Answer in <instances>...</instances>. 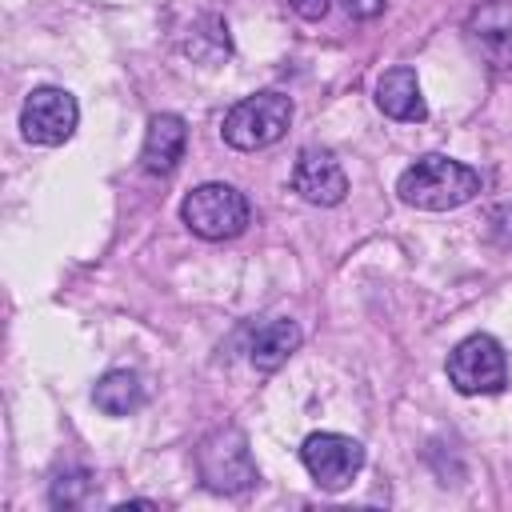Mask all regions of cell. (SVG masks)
Instances as JSON below:
<instances>
[{
	"label": "cell",
	"mask_w": 512,
	"mask_h": 512,
	"mask_svg": "<svg viewBox=\"0 0 512 512\" xmlns=\"http://www.w3.org/2000/svg\"><path fill=\"white\" fill-rule=\"evenodd\" d=\"M376 108L392 120H404V124H416L428 116V104L420 96V80L408 64H396L376 80Z\"/></svg>",
	"instance_id": "obj_11"
},
{
	"label": "cell",
	"mask_w": 512,
	"mask_h": 512,
	"mask_svg": "<svg viewBox=\"0 0 512 512\" xmlns=\"http://www.w3.org/2000/svg\"><path fill=\"white\" fill-rule=\"evenodd\" d=\"M92 404L104 412V416H132L140 404H144V384L136 372L128 368H112L96 380L92 388Z\"/></svg>",
	"instance_id": "obj_13"
},
{
	"label": "cell",
	"mask_w": 512,
	"mask_h": 512,
	"mask_svg": "<svg viewBox=\"0 0 512 512\" xmlns=\"http://www.w3.org/2000/svg\"><path fill=\"white\" fill-rule=\"evenodd\" d=\"M196 468H200V480L212 488V492H224V496H236V492H248L260 472H256V460L248 452V436L236 428V424H224L216 432H208L196 448Z\"/></svg>",
	"instance_id": "obj_3"
},
{
	"label": "cell",
	"mask_w": 512,
	"mask_h": 512,
	"mask_svg": "<svg viewBox=\"0 0 512 512\" xmlns=\"http://www.w3.org/2000/svg\"><path fill=\"white\" fill-rule=\"evenodd\" d=\"M88 488H92V484H88L84 472H76V476H60V480L52 484V504H56V508H60V504H64V508H76V504L88 500Z\"/></svg>",
	"instance_id": "obj_14"
},
{
	"label": "cell",
	"mask_w": 512,
	"mask_h": 512,
	"mask_svg": "<svg viewBox=\"0 0 512 512\" xmlns=\"http://www.w3.org/2000/svg\"><path fill=\"white\" fill-rule=\"evenodd\" d=\"M184 144H188V124L176 112H156L148 120V132H144V144H140V168L152 172V176L176 172V164L184 156Z\"/></svg>",
	"instance_id": "obj_10"
},
{
	"label": "cell",
	"mask_w": 512,
	"mask_h": 512,
	"mask_svg": "<svg viewBox=\"0 0 512 512\" xmlns=\"http://www.w3.org/2000/svg\"><path fill=\"white\" fill-rule=\"evenodd\" d=\"M468 36L492 68H512V4L488 0L468 16Z\"/></svg>",
	"instance_id": "obj_9"
},
{
	"label": "cell",
	"mask_w": 512,
	"mask_h": 512,
	"mask_svg": "<svg viewBox=\"0 0 512 512\" xmlns=\"http://www.w3.org/2000/svg\"><path fill=\"white\" fill-rule=\"evenodd\" d=\"M180 220L200 240H232L248 228V196L232 184L208 180V184H200L184 196Z\"/></svg>",
	"instance_id": "obj_4"
},
{
	"label": "cell",
	"mask_w": 512,
	"mask_h": 512,
	"mask_svg": "<svg viewBox=\"0 0 512 512\" xmlns=\"http://www.w3.org/2000/svg\"><path fill=\"white\" fill-rule=\"evenodd\" d=\"M476 192H480V172L452 156H440V152L420 156L396 180V196L420 212H452V208L468 204Z\"/></svg>",
	"instance_id": "obj_1"
},
{
	"label": "cell",
	"mask_w": 512,
	"mask_h": 512,
	"mask_svg": "<svg viewBox=\"0 0 512 512\" xmlns=\"http://www.w3.org/2000/svg\"><path fill=\"white\" fill-rule=\"evenodd\" d=\"M292 192L316 208H336L348 196V176L328 148H300L292 164Z\"/></svg>",
	"instance_id": "obj_8"
},
{
	"label": "cell",
	"mask_w": 512,
	"mask_h": 512,
	"mask_svg": "<svg viewBox=\"0 0 512 512\" xmlns=\"http://www.w3.org/2000/svg\"><path fill=\"white\" fill-rule=\"evenodd\" d=\"M288 124H292V100L284 92H256V96L236 100L224 112L220 136L236 152H260L276 144L288 132Z\"/></svg>",
	"instance_id": "obj_2"
},
{
	"label": "cell",
	"mask_w": 512,
	"mask_h": 512,
	"mask_svg": "<svg viewBox=\"0 0 512 512\" xmlns=\"http://www.w3.org/2000/svg\"><path fill=\"white\" fill-rule=\"evenodd\" d=\"M344 12L352 20H372V16L384 12V0H344Z\"/></svg>",
	"instance_id": "obj_15"
},
{
	"label": "cell",
	"mask_w": 512,
	"mask_h": 512,
	"mask_svg": "<svg viewBox=\"0 0 512 512\" xmlns=\"http://www.w3.org/2000/svg\"><path fill=\"white\" fill-rule=\"evenodd\" d=\"M492 228H496V240L500 244H512V208L492 212Z\"/></svg>",
	"instance_id": "obj_17"
},
{
	"label": "cell",
	"mask_w": 512,
	"mask_h": 512,
	"mask_svg": "<svg viewBox=\"0 0 512 512\" xmlns=\"http://www.w3.org/2000/svg\"><path fill=\"white\" fill-rule=\"evenodd\" d=\"M300 460H304L308 476L316 480V488L340 492L364 468V444L352 440V436H344V432H312L300 444Z\"/></svg>",
	"instance_id": "obj_7"
},
{
	"label": "cell",
	"mask_w": 512,
	"mask_h": 512,
	"mask_svg": "<svg viewBox=\"0 0 512 512\" xmlns=\"http://www.w3.org/2000/svg\"><path fill=\"white\" fill-rule=\"evenodd\" d=\"M300 340H304V332H300L296 320L272 316V320H264V324L252 332V340H248V360H252V368H260V372H276V368L300 348Z\"/></svg>",
	"instance_id": "obj_12"
},
{
	"label": "cell",
	"mask_w": 512,
	"mask_h": 512,
	"mask_svg": "<svg viewBox=\"0 0 512 512\" xmlns=\"http://www.w3.org/2000/svg\"><path fill=\"white\" fill-rule=\"evenodd\" d=\"M292 4V12L300 16V20H320L328 8H332V0H288Z\"/></svg>",
	"instance_id": "obj_16"
},
{
	"label": "cell",
	"mask_w": 512,
	"mask_h": 512,
	"mask_svg": "<svg viewBox=\"0 0 512 512\" xmlns=\"http://www.w3.org/2000/svg\"><path fill=\"white\" fill-rule=\"evenodd\" d=\"M448 384L460 396H492L508 384V360L496 336L472 332L448 352Z\"/></svg>",
	"instance_id": "obj_5"
},
{
	"label": "cell",
	"mask_w": 512,
	"mask_h": 512,
	"mask_svg": "<svg viewBox=\"0 0 512 512\" xmlns=\"http://www.w3.org/2000/svg\"><path fill=\"white\" fill-rule=\"evenodd\" d=\"M80 124V104L68 88H32L24 108H20V136L28 144H40V148H56L64 144Z\"/></svg>",
	"instance_id": "obj_6"
}]
</instances>
